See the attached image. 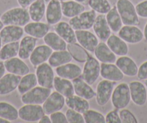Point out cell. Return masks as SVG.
Returning <instances> with one entry per match:
<instances>
[{"mask_svg": "<svg viewBox=\"0 0 147 123\" xmlns=\"http://www.w3.org/2000/svg\"><path fill=\"white\" fill-rule=\"evenodd\" d=\"M0 19L5 25H18L24 27L30 20L28 10L27 8L17 7L5 11Z\"/></svg>", "mask_w": 147, "mask_h": 123, "instance_id": "6da1fadb", "label": "cell"}, {"mask_svg": "<svg viewBox=\"0 0 147 123\" xmlns=\"http://www.w3.org/2000/svg\"><path fill=\"white\" fill-rule=\"evenodd\" d=\"M116 7L124 25H138L139 17L131 0H117Z\"/></svg>", "mask_w": 147, "mask_h": 123, "instance_id": "7a4b0ae2", "label": "cell"}, {"mask_svg": "<svg viewBox=\"0 0 147 123\" xmlns=\"http://www.w3.org/2000/svg\"><path fill=\"white\" fill-rule=\"evenodd\" d=\"M111 102L115 109H122L126 108L131 101V94H130L129 86L126 83H121L117 85L113 89Z\"/></svg>", "mask_w": 147, "mask_h": 123, "instance_id": "3957f363", "label": "cell"}, {"mask_svg": "<svg viewBox=\"0 0 147 123\" xmlns=\"http://www.w3.org/2000/svg\"><path fill=\"white\" fill-rule=\"evenodd\" d=\"M51 93V88L35 86L25 94H22L21 101L24 104H43Z\"/></svg>", "mask_w": 147, "mask_h": 123, "instance_id": "277c9868", "label": "cell"}, {"mask_svg": "<svg viewBox=\"0 0 147 123\" xmlns=\"http://www.w3.org/2000/svg\"><path fill=\"white\" fill-rule=\"evenodd\" d=\"M97 12L94 10L84 11L79 15L70 18L69 23L74 31L79 30H90L92 28Z\"/></svg>", "mask_w": 147, "mask_h": 123, "instance_id": "5b68a950", "label": "cell"}, {"mask_svg": "<svg viewBox=\"0 0 147 123\" xmlns=\"http://www.w3.org/2000/svg\"><path fill=\"white\" fill-rule=\"evenodd\" d=\"M19 118L25 122H38L45 114L43 107L40 104H25L18 109Z\"/></svg>", "mask_w": 147, "mask_h": 123, "instance_id": "8992f818", "label": "cell"}, {"mask_svg": "<svg viewBox=\"0 0 147 123\" xmlns=\"http://www.w3.org/2000/svg\"><path fill=\"white\" fill-rule=\"evenodd\" d=\"M82 77L88 84L92 85L100 75V63L97 58L90 56L82 70Z\"/></svg>", "mask_w": 147, "mask_h": 123, "instance_id": "52a82bcc", "label": "cell"}, {"mask_svg": "<svg viewBox=\"0 0 147 123\" xmlns=\"http://www.w3.org/2000/svg\"><path fill=\"white\" fill-rule=\"evenodd\" d=\"M115 82L108 80H101L99 82L96 88V101L100 107L106 105L112 96Z\"/></svg>", "mask_w": 147, "mask_h": 123, "instance_id": "ba28073f", "label": "cell"}, {"mask_svg": "<svg viewBox=\"0 0 147 123\" xmlns=\"http://www.w3.org/2000/svg\"><path fill=\"white\" fill-rule=\"evenodd\" d=\"M35 75L39 86L51 89L53 87L54 72L49 63H44L36 67Z\"/></svg>", "mask_w": 147, "mask_h": 123, "instance_id": "9c48e42d", "label": "cell"}, {"mask_svg": "<svg viewBox=\"0 0 147 123\" xmlns=\"http://www.w3.org/2000/svg\"><path fill=\"white\" fill-rule=\"evenodd\" d=\"M118 36L127 43L136 44L144 39V33L137 25H124L118 32Z\"/></svg>", "mask_w": 147, "mask_h": 123, "instance_id": "30bf717a", "label": "cell"}, {"mask_svg": "<svg viewBox=\"0 0 147 123\" xmlns=\"http://www.w3.org/2000/svg\"><path fill=\"white\" fill-rule=\"evenodd\" d=\"M131 94V99L137 106L142 107L147 101V90L144 83L134 80L128 83Z\"/></svg>", "mask_w": 147, "mask_h": 123, "instance_id": "8fae6325", "label": "cell"}, {"mask_svg": "<svg viewBox=\"0 0 147 123\" xmlns=\"http://www.w3.org/2000/svg\"><path fill=\"white\" fill-rule=\"evenodd\" d=\"M65 97L56 90L51 92L42 104L45 114L50 115L52 113L61 111L65 105Z\"/></svg>", "mask_w": 147, "mask_h": 123, "instance_id": "7c38bea8", "label": "cell"}, {"mask_svg": "<svg viewBox=\"0 0 147 123\" xmlns=\"http://www.w3.org/2000/svg\"><path fill=\"white\" fill-rule=\"evenodd\" d=\"M77 41L84 49L90 52H94V49L99 43L98 38L94 33L88 30H79L75 31Z\"/></svg>", "mask_w": 147, "mask_h": 123, "instance_id": "4fadbf2b", "label": "cell"}, {"mask_svg": "<svg viewBox=\"0 0 147 123\" xmlns=\"http://www.w3.org/2000/svg\"><path fill=\"white\" fill-rule=\"evenodd\" d=\"M21 76L12 73H7L0 79V96L10 94L16 89L20 81Z\"/></svg>", "mask_w": 147, "mask_h": 123, "instance_id": "5bb4252c", "label": "cell"}, {"mask_svg": "<svg viewBox=\"0 0 147 123\" xmlns=\"http://www.w3.org/2000/svg\"><path fill=\"white\" fill-rule=\"evenodd\" d=\"M24 29L18 25H5L0 31L3 44L10 42L19 41L24 36Z\"/></svg>", "mask_w": 147, "mask_h": 123, "instance_id": "9a60e30c", "label": "cell"}, {"mask_svg": "<svg viewBox=\"0 0 147 123\" xmlns=\"http://www.w3.org/2000/svg\"><path fill=\"white\" fill-rule=\"evenodd\" d=\"M63 13L61 2L59 0H51L48 3L46 10V19L49 25H53L61 20Z\"/></svg>", "mask_w": 147, "mask_h": 123, "instance_id": "2e32d148", "label": "cell"}, {"mask_svg": "<svg viewBox=\"0 0 147 123\" xmlns=\"http://www.w3.org/2000/svg\"><path fill=\"white\" fill-rule=\"evenodd\" d=\"M53 53V49L47 45H40L35 48L33 52L30 56V63L34 67H38L39 65L46 63Z\"/></svg>", "mask_w": 147, "mask_h": 123, "instance_id": "e0dca14e", "label": "cell"}, {"mask_svg": "<svg viewBox=\"0 0 147 123\" xmlns=\"http://www.w3.org/2000/svg\"><path fill=\"white\" fill-rule=\"evenodd\" d=\"M7 72L17 75L23 76L30 72V68L28 65L24 62L23 59L20 57L11 58L4 61Z\"/></svg>", "mask_w": 147, "mask_h": 123, "instance_id": "ac0fdd59", "label": "cell"}, {"mask_svg": "<svg viewBox=\"0 0 147 123\" xmlns=\"http://www.w3.org/2000/svg\"><path fill=\"white\" fill-rule=\"evenodd\" d=\"M100 75L103 79L118 82L123 79L124 74L114 63L100 64Z\"/></svg>", "mask_w": 147, "mask_h": 123, "instance_id": "d6986e66", "label": "cell"}, {"mask_svg": "<svg viewBox=\"0 0 147 123\" xmlns=\"http://www.w3.org/2000/svg\"><path fill=\"white\" fill-rule=\"evenodd\" d=\"M92 28L97 38L102 41H107L112 32L107 22L105 15L102 14H99L97 15Z\"/></svg>", "mask_w": 147, "mask_h": 123, "instance_id": "ffe728a7", "label": "cell"}, {"mask_svg": "<svg viewBox=\"0 0 147 123\" xmlns=\"http://www.w3.org/2000/svg\"><path fill=\"white\" fill-rule=\"evenodd\" d=\"M74 94L87 100H91L96 96V91L81 76L73 80Z\"/></svg>", "mask_w": 147, "mask_h": 123, "instance_id": "44dd1931", "label": "cell"}, {"mask_svg": "<svg viewBox=\"0 0 147 123\" xmlns=\"http://www.w3.org/2000/svg\"><path fill=\"white\" fill-rule=\"evenodd\" d=\"M24 31L28 36H32L37 39H43L45 36L49 32L50 25L42 22H28L24 26Z\"/></svg>", "mask_w": 147, "mask_h": 123, "instance_id": "7402d4cb", "label": "cell"}, {"mask_svg": "<svg viewBox=\"0 0 147 123\" xmlns=\"http://www.w3.org/2000/svg\"><path fill=\"white\" fill-rule=\"evenodd\" d=\"M115 63L124 75L128 77H135L137 75L138 67L135 61L130 56L127 55L121 56L116 59Z\"/></svg>", "mask_w": 147, "mask_h": 123, "instance_id": "603a6c76", "label": "cell"}, {"mask_svg": "<svg viewBox=\"0 0 147 123\" xmlns=\"http://www.w3.org/2000/svg\"><path fill=\"white\" fill-rule=\"evenodd\" d=\"M58 76L68 80H73L82 75V70L79 65L74 63H67L56 68Z\"/></svg>", "mask_w": 147, "mask_h": 123, "instance_id": "cb8c5ba5", "label": "cell"}, {"mask_svg": "<svg viewBox=\"0 0 147 123\" xmlns=\"http://www.w3.org/2000/svg\"><path fill=\"white\" fill-rule=\"evenodd\" d=\"M107 46L116 56H125L128 54L129 48L125 41L115 34H111L107 39Z\"/></svg>", "mask_w": 147, "mask_h": 123, "instance_id": "d4e9b609", "label": "cell"}, {"mask_svg": "<svg viewBox=\"0 0 147 123\" xmlns=\"http://www.w3.org/2000/svg\"><path fill=\"white\" fill-rule=\"evenodd\" d=\"M94 54L95 57L101 63H115L117 59L116 55L105 42H99L94 49Z\"/></svg>", "mask_w": 147, "mask_h": 123, "instance_id": "484cf974", "label": "cell"}, {"mask_svg": "<svg viewBox=\"0 0 147 123\" xmlns=\"http://www.w3.org/2000/svg\"><path fill=\"white\" fill-rule=\"evenodd\" d=\"M56 33L61 36L67 43L77 42L75 31L70 24L64 21H60L54 27Z\"/></svg>", "mask_w": 147, "mask_h": 123, "instance_id": "4316f807", "label": "cell"}, {"mask_svg": "<svg viewBox=\"0 0 147 123\" xmlns=\"http://www.w3.org/2000/svg\"><path fill=\"white\" fill-rule=\"evenodd\" d=\"M61 10L63 16L71 18L85 11V6L74 0H66L61 2Z\"/></svg>", "mask_w": 147, "mask_h": 123, "instance_id": "83f0119b", "label": "cell"}, {"mask_svg": "<svg viewBox=\"0 0 147 123\" xmlns=\"http://www.w3.org/2000/svg\"><path fill=\"white\" fill-rule=\"evenodd\" d=\"M36 44L37 39L32 36H27L22 38L20 42L18 56L23 60L29 59L32 52L36 47Z\"/></svg>", "mask_w": 147, "mask_h": 123, "instance_id": "f1b7e54d", "label": "cell"}, {"mask_svg": "<svg viewBox=\"0 0 147 123\" xmlns=\"http://www.w3.org/2000/svg\"><path fill=\"white\" fill-rule=\"evenodd\" d=\"M53 88L56 91L60 93L61 95H63L66 98L73 96L74 94L73 83L70 80L63 78V77H61L59 76L54 77Z\"/></svg>", "mask_w": 147, "mask_h": 123, "instance_id": "f546056e", "label": "cell"}, {"mask_svg": "<svg viewBox=\"0 0 147 123\" xmlns=\"http://www.w3.org/2000/svg\"><path fill=\"white\" fill-rule=\"evenodd\" d=\"M65 104L69 108L72 109L82 114L85 112L90 107L88 100L74 94L67 97L65 100Z\"/></svg>", "mask_w": 147, "mask_h": 123, "instance_id": "4dcf8cb0", "label": "cell"}, {"mask_svg": "<svg viewBox=\"0 0 147 123\" xmlns=\"http://www.w3.org/2000/svg\"><path fill=\"white\" fill-rule=\"evenodd\" d=\"M43 41L47 46L54 51L66 50L67 43L55 32H49L43 37Z\"/></svg>", "mask_w": 147, "mask_h": 123, "instance_id": "1f68e13d", "label": "cell"}, {"mask_svg": "<svg viewBox=\"0 0 147 123\" xmlns=\"http://www.w3.org/2000/svg\"><path fill=\"white\" fill-rule=\"evenodd\" d=\"M72 56L68 50H61L53 52L49 59V64L52 67H58L65 64L70 63L72 60Z\"/></svg>", "mask_w": 147, "mask_h": 123, "instance_id": "d6a6232c", "label": "cell"}, {"mask_svg": "<svg viewBox=\"0 0 147 123\" xmlns=\"http://www.w3.org/2000/svg\"><path fill=\"white\" fill-rule=\"evenodd\" d=\"M46 5L43 0H36L28 7L30 20L35 22L41 20L46 14Z\"/></svg>", "mask_w": 147, "mask_h": 123, "instance_id": "836d02e7", "label": "cell"}, {"mask_svg": "<svg viewBox=\"0 0 147 123\" xmlns=\"http://www.w3.org/2000/svg\"><path fill=\"white\" fill-rule=\"evenodd\" d=\"M68 52L71 55L72 58L78 63H85L89 56H90L87 52V49H84L82 46L76 42L67 44Z\"/></svg>", "mask_w": 147, "mask_h": 123, "instance_id": "e575fe53", "label": "cell"}, {"mask_svg": "<svg viewBox=\"0 0 147 123\" xmlns=\"http://www.w3.org/2000/svg\"><path fill=\"white\" fill-rule=\"evenodd\" d=\"M109 27L114 33H118L123 27V22L116 6L112 7L110 10L105 15Z\"/></svg>", "mask_w": 147, "mask_h": 123, "instance_id": "d590c367", "label": "cell"}, {"mask_svg": "<svg viewBox=\"0 0 147 123\" xmlns=\"http://www.w3.org/2000/svg\"><path fill=\"white\" fill-rule=\"evenodd\" d=\"M0 117L12 122L19 118L18 110L15 106L7 101H0Z\"/></svg>", "mask_w": 147, "mask_h": 123, "instance_id": "8d00e7d4", "label": "cell"}, {"mask_svg": "<svg viewBox=\"0 0 147 123\" xmlns=\"http://www.w3.org/2000/svg\"><path fill=\"white\" fill-rule=\"evenodd\" d=\"M38 84L36 75L35 73H28L21 77L20 81L18 87V91L20 94H25Z\"/></svg>", "mask_w": 147, "mask_h": 123, "instance_id": "74e56055", "label": "cell"}, {"mask_svg": "<svg viewBox=\"0 0 147 123\" xmlns=\"http://www.w3.org/2000/svg\"><path fill=\"white\" fill-rule=\"evenodd\" d=\"M19 48V41L5 43L0 50V60L5 61L18 56Z\"/></svg>", "mask_w": 147, "mask_h": 123, "instance_id": "f35d334b", "label": "cell"}, {"mask_svg": "<svg viewBox=\"0 0 147 123\" xmlns=\"http://www.w3.org/2000/svg\"><path fill=\"white\" fill-rule=\"evenodd\" d=\"M88 5L94 12L102 15H106L112 8L108 0H89Z\"/></svg>", "mask_w": 147, "mask_h": 123, "instance_id": "ab89813d", "label": "cell"}, {"mask_svg": "<svg viewBox=\"0 0 147 123\" xmlns=\"http://www.w3.org/2000/svg\"><path fill=\"white\" fill-rule=\"evenodd\" d=\"M84 121L86 123H105V117L100 111L94 109H90L83 113Z\"/></svg>", "mask_w": 147, "mask_h": 123, "instance_id": "60d3db41", "label": "cell"}, {"mask_svg": "<svg viewBox=\"0 0 147 123\" xmlns=\"http://www.w3.org/2000/svg\"><path fill=\"white\" fill-rule=\"evenodd\" d=\"M66 117L69 123H84V117L82 113L69 108L66 111Z\"/></svg>", "mask_w": 147, "mask_h": 123, "instance_id": "b9f144b4", "label": "cell"}, {"mask_svg": "<svg viewBox=\"0 0 147 123\" xmlns=\"http://www.w3.org/2000/svg\"><path fill=\"white\" fill-rule=\"evenodd\" d=\"M120 118L122 123H138L136 116L129 109L124 108L119 111Z\"/></svg>", "mask_w": 147, "mask_h": 123, "instance_id": "7bdbcfd3", "label": "cell"}, {"mask_svg": "<svg viewBox=\"0 0 147 123\" xmlns=\"http://www.w3.org/2000/svg\"><path fill=\"white\" fill-rule=\"evenodd\" d=\"M118 109L109 111L105 116L106 123H121Z\"/></svg>", "mask_w": 147, "mask_h": 123, "instance_id": "ee69618b", "label": "cell"}, {"mask_svg": "<svg viewBox=\"0 0 147 123\" xmlns=\"http://www.w3.org/2000/svg\"><path fill=\"white\" fill-rule=\"evenodd\" d=\"M135 7L138 17L141 18H147V0L141 1Z\"/></svg>", "mask_w": 147, "mask_h": 123, "instance_id": "f6af8a7d", "label": "cell"}, {"mask_svg": "<svg viewBox=\"0 0 147 123\" xmlns=\"http://www.w3.org/2000/svg\"><path fill=\"white\" fill-rule=\"evenodd\" d=\"M50 118L51 122L53 123H67L66 114L60 111H56L50 114Z\"/></svg>", "mask_w": 147, "mask_h": 123, "instance_id": "bcb514c9", "label": "cell"}, {"mask_svg": "<svg viewBox=\"0 0 147 123\" xmlns=\"http://www.w3.org/2000/svg\"><path fill=\"white\" fill-rule=\"evenodd\" d=\"M137 77L140 80H145L147 79V60L138 67Z\"/></svg>", "mask_w": 147, "mask_h": 123, "instance_id": "7dc6e473", "label": "cell"}, {"mask_svg": "<svg viewBox=\"0 0 147 123\" xmlns=\"http://www.w3.org/2000/svg\"><path fill=\"white\" fill-rule=\"evenodd\" d=\"M35 1H36V0H17L20 7L23 8L29 7L30 5L33 3Z\"/></svg>", "mask_w": 147, "mask_h": 123, "instance_id": "c3c4849f", "label": "cell"}, {"mask_svg": "<svg viewBox=\"0 0 147 123\" xmlns=\"http://www.w3.org/2000/svg\"><path fill=\"white\" fill-rule=\"evenodd\" d=\"M6 68H5L4 61H0V79L2 78L6 74Z\"/></svg>", "mask_w": 147, "mask_h": 123, "instance_id": "681fc988", "label": "cell"}, {"mask_svg": "<svg viewBox=\"0 0 147 123\" xmlns=\"http://www.w3.org/2000/svg\"><path fill=\"white\" fill-rule=\"evenodd\" d=\"M38 122L40 123H51L50 117H49V115L46 114L40 118V120Z\"/></svg>", "mask_w": 147, "mask_h": 123, "instance_id": "f907efd6", "label": "cell"}, {"mask_svg": "<svg viewBox=\"0 0 147 123\" xmlns=\"http://www.w3.org/2000/svg\"><path fill=\"white\" fill-rule=\"evenodd\" d=\"M143 33H144V39H145L146 41L147 42V22H146V23L145 26H144V31H143Z\"/></svg>", "mask_w": 147, "mask_h": 123, "instance_id": "816d5d0a", "label": "cell"}, {"mask_svg": "<svg viewBox=\"0 0 147 123\" xmlns=\"http://www.w3.org/2000/svg\"><path fill=\"white\" fill-rule=\"evenodd\" d=\"M76 2H79V3H81L82 5H88V2L89 0H74Z\"/></svg>", "mask_w": 147, "mask_h": 123, "instance_id": "f5cc1de1", "label": "cell"}, {"mask_svg": "<svg viewBox=\"0 0 147 123\" xmlns=\"http://www.w3.org/2000/svg\"><path fill=\"white\" fill-rule=\"evenodd\" d=\"M0 123H10V122L2 118V117H0Z\"/></svg>", "mask_w": 147, "mask_h": 123, "instance_id": "db71d44e", "label": "cell"}, {"mask_svg": "<svg viewBox=\"0 0 147 123\" xmlns=\"http://www.w3.org/2000/svg\"><path fill=\"white\" fill-rule=\"evenodd\" d=\"M4 26H5V25H4V23L2 22V20L0 19V31H1V30L4 28Z\"/></svg>", "mask_w": 147, "mask_h": 123, "instance_id": "11a10c76", "label": "cell"}, {"mask_svg": "<svg viewBox=\"0 0 147 123\" xmlns=\"http://www.w3.org/2000/svg\"><path fill=\"white\" fill-rule=\"evenodd\" d=\"M3 42H2V38H1V36H0V50H1V49H2V46H3Z\"/></svg>", "mask_w": 147, "mask_h": 123, "instance_id": "9f6ffc18", "label": "cell"}, {"mask_svg": "<svg viewBox=\"0 0 147 123\" xmlns=\"http://www.w3.org/2000/svg\"><path fill=\"white\" fill-rule=\"evenodd\" d=\"M144 85H145V86L146 87V88H147V79H146V80H145V82H144Z\"/></svg>", "mask_w": 147, "mask_h": 123, "instance_id": "6f0895ef", "label": "cell"}, {"mask_svg": "<svg viewBox=\"0 0 147 123\" xmlns=\"http://www.w3.org/2000/svg\"><path fill=\"white\" fill-rule=\"evenodd\" d=\"M43 1H44L46 3H49V2H50V1H51V0H43Z\"/></svg>", "mask_w": 147, "mask_h": 123, "instance_id": "680465c9", "label": "cell"}, {"mask_svg": "<svg viewBox=\"0 0 147 123\" xmlns=\"http://www.w3.org/2000/svg\"><path fill=\"white\" fill-rule=\"evenodd\" d=\"M59 1H60V2H64V1H66V0H59Z\"/></svg>", "mask_w": 147, "mask_h": 123, "instance_id": "91938a15", "label": "cell"}]
</instances>
